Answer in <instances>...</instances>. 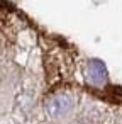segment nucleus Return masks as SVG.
<instances>
[{"mask_svg": "<svg viewBox=\"0 0 122 124\" xmlns=\"http://www.w3.org/2000/svg\"><path fill=\"white\" fill-rule=\"evenodd\" d=\"M73 105H75V100H73L71 95H68V93H56V95L48 99L46 112H48L49 117L59 119V117L68 116L73 110Z\"/></svg>", "mask_w": 122, "mask_h": 124, "instance_id": "1", "label": "nucleus"}, {"mask_svg": "<svg viewBox=\"0 0 122 124\" xmlns=\"http://www.w3.org/2000/svg\"><path fill=\"white\" fill-rule=\"evenodd\" d=\"M86 80L95 87H103L107 83V70L105 65L98 60H92L86 66Z\"/></svg>", "mask_w": 122, "mask_h": 124, "instance_id": "2", "label": "nucleus"}, {"mask_svg": "<svg viewBox=\"0 0 122 124\" xmlns=\"http://www.w3.org/2000/svg\"><path fill=\"white\" fill-rule=\"evenodd\" d=\"M73 124H83V122H73Z\"/></svg>", "mask_w": 122, "mask_h": 124, "instance_id": "3", "label": "nucleus"}]
</instances>
